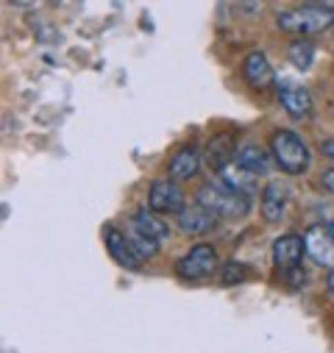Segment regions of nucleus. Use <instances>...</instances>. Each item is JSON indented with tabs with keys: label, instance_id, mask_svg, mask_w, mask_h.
I'll return each mask as SVG.
<instances>
[{
	"label": "nucleus",
	"instance_id": "obj_6",
	"mask_svg": "<svg viewBox=\"0 0 334 353\" xmlns=\"http://www.w3.org/2000/svg\"><path fill=\"white\" fill-rule=\"evenodd\" d=\"M304 248L306 256L323 270H334V234L326 225H309L304 231Z\"/></svg>",
	"mask_w": 334,
	"mask_h": 353
},
{
	"label": "nucleus",
	"instance_id": "obj_8",
	"mask_svg": "<svg viewBox=\"0 0 334 353\" xmlns=\"http://www.w3.org/2000/svg\"><path fill=\"white\" fill-rule=\"evenodd\" d=\"M242 75H245L250 90H257V92H265L276 83V72H273V67H271V61H268V56L262 50H250L245 56Z\"/></svg>",
	"mask_w": 334,
	"mask_h": 353
},
{
	"label": "nucleus",
	"instance_id": "obj_9",
	"mask_svg": "<svg viewBox=\"0 0 334 353\" xmlns=\"http://www.w3.org/2000/svg\"><path fill=\"white\" fill-rule=\"evenodd\" d=\"M217 181L226 184L231 192L242 195V198H254V195H262L259 190V179L254 172H248L245 167H239L237 161H228L223 170H217Z\"/></svg>",
	"mask_w": 334,
	"mask_h": 353
},
{
	"label": "nucleus",
	"instance_id": "obj_11",
	"mask_svg": "<svg viewBox=\"0 0 334 353\" xmlns=\"http://www.w3.org/2000/svg\"><path fill=\"white\" fill-rule=\"evenodd\" d=\"M279 101H282L287 117H293V120H304L312 112V95H309L306 86H301V83L282 81L279 83Z\"/></svg>",
	"mask_w": 334,
	"mask_h": 353
},
{
	"label": "nucleus",
	"instance_id": "obj_16",
	"mask_svg": "<svg viewBox=\"0 0 334 353\" xmlns=\"http://www.w3.org/2000/svg\"><path fill=\"white\" fill-rule=\"evenodd\" d=\"M271 159L273 156H268V150H262L259 145H242L239 150H237V164L239 167H245L248 172H254L257 179L259 175H268L271 172Z\"/></svg>",
	"mask_w": 334,
	"mask_h": 353
},
{
	"label": "nucleus",
	"instance_id": "obj_25",
	"mask_svg": "<svg viewBox=\"0 0 334 353\" xmlns=\"http://www.w3.org/2000/svg\"><path fill=\"white\" fill-rule=\"evenodd\" d=\"M328 228H331V234H334V220H331V225H328Z\"/></svg>",
	"mask_w": 334,
	"mask_h": 353
},
{
	"label": "nucleus",
	"instance_id": "obj_24",
	"mask_svg": "<svg viewBox=\"0 0 334 353\" xmlns=\"http://www.w3.org/2000/svg\"><path fill=\"white\" fill-rule=\"evenodd\" d=\"M326 287H328V295L334 298V270H328V279H326Z\"/></svg>",
	"mask_w": 334,
	"mask_h": 353
},
{
	"label": "nucleus",
	"instance_id": "obj_2",
	"mask_svg": "<svg viewBox=\"0 0 334 353\" xmlns=\"http://www.w3.org/2000/svg\"><path fill=\"white\" fill-rule=\"evenodd\" d=\"M271 156H273L276 167H279L282 172H287V175H301V172H306L309 159H312L306 139H304L301 134L284 131V128L271 134Z\"/></svg>",
	"mask_w": 334,
	"mask_h": 353
},
{
	"label": "nucleus",
	"instance_id": "obj_13",
	"mask_svg": "<svg viewBox=\"0 0 334 353\" xmlns=\"http://www.w3.org/2000/svg\"><path fill=\"white\" fill-rule=\"evenodd\" d=\"M287 187H282L279 181H268L262 187V195H259V212L268 223H279L284 220V212H287Z\"/></svg>",
	"mask_w": 334,
	"mask_h": 353
},
{
	"label": "nucleus",
	"instance_id": "obj_1",
	"mask_svg": "<svg viewBox=\"0 0 334 353\" xmlns=\"http://www.w3.org/2000/svg\"><path fill=\"white\" fill-rule=\"evenodd\" d=\"M276 26L279 31L284 34H293L298 39H306V37H315V34H323L334 26V9L326 6V3H306V6H295V9H287V12H279L276 14Z\"/></svg>",
	"mask_w": 334,
	"mask_h": 353
},
{
	"label": "nucleus",
	"instance_id": "obj_14",
	"mask_svg": "<svg viewBox=\"0 0 334 353\" xmlns=\"http://www.w3.org/2000/svg\"><path fill=\"white\" fill-rule=\"evenodd\" d=\"M176 225H179L184 234H190V236H204V234H212V231H215L217 217H215L212 212H206L204 206L193 203V206H187L181 214H176Z\"/></svg>",
	"mask_w": 334,
	"mask_h": 353
},
{
	"label": "nucleus",
	"instance_id": "obj_22",
	"mask_svg": "<svg viewBox=\"0 0 334 353\" xmlns=\"http://www.w3.org/2000/svg\"><path fill=\"white\" fill-rule=\"evenodd\" d=\"M323 190H326L328 195H334V167L323 172Z\"/></svg>",
	"mask_w": 334,
	"mask_h": 353
},
{
	"label": "nucleus",
	"instance_id": "obj_15",
	"mask_svg": "<svg viewBox=\"0 0 334 353\" xmlns=\"http://www.w3.org/2000/svg\"><path fill=\"white\" fill-rule=\"evenodd\" d=\"M128 225H131V228H137L139 234H145V236L156 239L159 245H161L164 239H170V225H167V223H164L156 212H150V209H137Z\"/></svg>",
	"mask_w": 334,
	"mask_h": 353
},
{
	"label": "nucleus",
	"instance_id": "obj_17",
	"mask_svg": "<svg viewBox=\"0 0 334 353\" xmlns=\"http://www.w3.org/2000/svg\"><path fill=\"white\" fill-rule=\"evenodd\" d=\"M206 159H209V167L215 170H223L228 161H234V142H231V134H220L209 142V150H206Z\"/></svg>",
	"mask_w": 334,
	"mask_h": 353
},
{
	"label": "nucleus",
	"instance_id": "obj_18",
	"mask_svg": "<svg viewBox=\"0 0 334 353\" xmlns=\"http://www.w3.org/2000/svg\"><path fill=\"white\" fill-rule=\"evenodd\" d=\"M287 59H290V64H293L295 70L306 72V70L312 67V61H315V45H312L309 39H295V42L287 48Z\"/></svg>",
	"mask_w": 334,
	"mask_h": 353
},
{
	"label": "nucleus",
	"instance_id": "obj_3",
	"mask_svg": "<svg viewBox=\"0 0 334 353\" xmlns=\"http://www.w3.org/2000/svg\"><path fill=\"white\" fill-rule=\"evenodd\" d=\"M195 203L204 206L206 212H212L217 220L226 217V220H237V217H245L248 214V198L231 192L226 184L220 181H206L198 187L195 192Z\"/></svg>",
	"mask_w": 334,
	"mask_h": 353
},
{
	"label": "nucleus",
	"instance_id": "obj_5",
	"mask_svg": "<svg viewBox=\"0 0 334 353\" xmlns=\"http://www.w3.org/2000/svg\"><path fill=\"white\" fill-rule=\"evenodd\" d=\"M148 209L156 214H181L187 209V195L173 179H156L148 187Z\"/></svg>",
	"mask_w": 334,
	"mask_h": 353
},
{
	"label": "nucleus",
	"instance_id": "obj_19",
	"mask_svg": "<svg viewBox=\"0 0 334 353\" xmlns=\"http://www.w3.org/2000/svg\"><path fill=\"white\" fill-rule=\"evenodd\" d=\"M248 279H250V268H248V264H242V261H234V259L223 261V268H220V281H223L226 287H234V284H245Z\"/></svg>",
	"mask_w": 334,
	"mask_h": 353
},
{
	"label": "nucleus",
	"instance_id": "obj_4",
	"mask_svg": "<svg viewBox=\"0 0 334 353\" xmlns=\"http://www.w3.org/2000/svg\"><path fill=\"white\" fill-rule=\"evenodd\" d=\"M217 270V250L206 242L193 245L179 261H176V276L184 281H206Z\"/></svg>",
	"mask_w": 334,
	"mask_h": 353
},
{
	"label": "nucleus",
	"instance_id": "obj_12",
	"mask_svg": "<svg viewBox=\"0 0 334 353\" xmlns=\"http://www.w3.org/2000/svg\"><path fill=\"white\" fill-rule=\"evenodd\" d=\"M201 170V153L195 145H181L170 161H167V179H173V181H190L195 179Z\"/></svg>",
	"mask_w": 334,
	"mask_h": 353
},
{
	"label": "nucleus",
	"instance_id": "obj_21",
	"mask_svg": "<svg viewBox=\"0 0 334 353\" xmlns=\"http://www.w3.org/2000/svg\"><path fill=\"white\" fill-rule=\"evenodd\" d=\"M282 276H284V279L290 281V287H293V290H298V287L304 290V281H306V273H304L301 268H298V270H287V273H282Z\"/></svg>",
	"mask_w": 334,
	"mask_h": 353
},
{
	"label": "nucleus",
	"instance_id": "obj_20",
	"mask_svg": "<svg viewBox=\"0 0 334 353\" xmlns=\"http://www.w3.org/2000/svg\"><path fill=\"white\" fill-rule=\"evenodd\" d=\"M128 239H131V248L137 250V256H139L142 261L153 259V256L159 253V248H161L156 239H150V236L139 234V231H137V228H131V225H128Z\"/></svg>",
	"mask_w": 334,
	"mask_h": 353
},
{
	"label": "nucleus",
	"instance_id": "obj_10",
	"mask_svg": "<svg viewBox=\"0 0 334 353\" xmlns=\"http://www.w3.org/2000/svg\"><path fill=\"white\" fill-rule=\"evenodd\" d=\"M273 261L282 273L287 270H298L301 268V259L306 253L304 248V234H282L276 242H273Z\"/></svg>",
	"mask_w": 334,
	"mask_h": 353
},
{
	"label": "nucleus",
	"instance_id": "obj_23",
	"mask_svg": "<svg viewBox=\"0 0 334 353\" xmlns=\"http://www.w3.org/2000/svg\"><path fill=\"white\" fill-rule=\"evenodd\" d=\"M320 153L334 161V139H323V142H320Z\"/></svg>",
	"mask_w": 334,
	"mask_h": 353
},
{
	"label": "nucleus",
	"instance_id": "obj_7",
	"mask_svg": "<svg viewBox=\"0 0 334 353\" xmlns=\"http://www.w3.org/2000/svg\"><path fill=\"white\" fill-rule=\"evenodd\" d=\"M104 245L109 250V256L120 264L123 270H131V273H139L142 270V259L137 256V250L131 248V239L126 231L115 228V225H106L104 228Z\"/></svg>",
	"mask_w": 334,
	"mask_h": 353
}]
</instances>
